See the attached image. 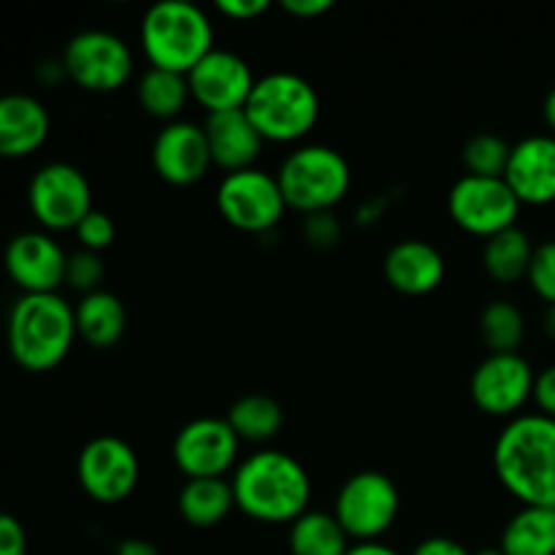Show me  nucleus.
Returning a JSON list of instances; mask_svg holds the SVG:
<instances>
[{
  "label": "nucleus",
  "instance_id": "1a4fd4ad",
  "mask_svg": "<svg viewBox=\"0 0 555 555\" xmlns=\"http://www.w3.org/2000/svg\"><path fill=\"white\" fill-rule=\"evenodd\" d=\"M65 79L87 92H114L133 74V52L112 30H81L68 38L60 57Z\"/></svg>",
  "mask_w": 555,
  "mask_h": 555
},
{
  "label": "nucleus",
  "instance_id": "39448f33",
  "mask_svg": "<svg viewBox=\"0 0 555 555\" xmlns=\"http://www.w3.org/2000/svg\"><path fill=\"white\" fill-rule=\"evenodd\" d=\"M244 112L263 141L293 144L312 133L320 119V95L312 81L293 70H271L258 76Z\"/></svg>",
  "mask_w": 555,
  "mask_h": 555
},
{
  "label": "nucleus",
  "instance_id": "72a5a7b5",
  "mask_svg": "<svg viewBox=\"0 0 555 555\" xmlns=\"http://www.w3.org/2000/svg\"><path fill=\"white\" fill-rule=\"evenodd\" d=\"M304 236L314 249H334L341 238V222L334 211H318L304 220Z\"/></svg>",
  "mask_w": 555,
  "mask_h": 555
},
{
  "label": "nucleus",
  "instance_id": "412c9836",
  "mask_svg": "<svg viewBox=\"0 0 555 555\" xmlns=\"http://www.w3.org/2000/svg\"><path fill=\"white\" fill-rule=\"evenodd\" d=\"M204 133L209 141L211 163L225 173L255 168V160L263 150V135L258 133L244 108L209 114L204 122Z\"/></svg>",
  "mask_w": 555,
  "mask_h": 555
},
{
  "label": "nucleus",
  "instance_id": "a878e982",
  "mask_svg": "<svg viewBox=\"0 0 555 555\" xmlns=\"http://www.w3.org/2000/svg\"><path fill=\"white\" fill-rule=\"evenodd\" d=\"M225 421L231 423V428L236 431V437L242 442L263 444L271 442L282 431V426H285V412H282L280 401L271 399V396L247 393L233 401Z\"/></svg>",
  "mask_w": 555,
  "mask_h": 555
},
{
  "label": "nucleus",
  "instance_id": "f3484780",
  "mask_svg": "<svg viewBox=\"0 0 555 555\" xmlns=\"http://www.w3.org/2000/svg\"><path fill=\"white\" fill-rule=\"evenodd\" d=\"M152 166L163 182L177 184V188L201 182L215 166L204 125L188 122V119H173L163 125L152 144Z\"/></svg>",
  "mask_w": 555,
  "mask_h": 555
},
{
  "label": "nucleus",
  "instance_id": "cd10ccee",
  "mask_svg": "<svg viewBox=\"0 0 555 555\" xmlns=\"http://www.w3.org/2000/svg\"><path fill=\"white\" fill-rule=\"evenodd\" d=\"M135 98H139V106L144 108V114L163 119V122H173L182 114L184 103L190 101L188 76L150 65L139 79Z\"/></svg>",
  "mask_w": 555,
  "mask_h": 555
},
{
  "label": "nucleus",
  "instance_id": "4468645a",
  "mask_svg": "<svg viewBox=\"0 0 555 555\" xmlns=\"http://www.w3.org/2000/svg\"><path fill=\"white\" fill-rule=\"evenodd\" d=\"M238 444L242 439L225 417H195L184 423L173 437L171 455L177 469L188 480L198 477H225L236 469Z\"/></svg>",
  "mask_w": 555,
  "mask_h": 555
},
{
  "label": "nucleus",
  "instance_id": "f704fd0d",
  "mask_svg": "<svg viewBox=\"0 0 555 555\" xmlns=\"http://www.w3.org/2000/svg\"><path fill=\"white\" fill-rule=\"evenodd\" d=\"M0 555H27L25 526L9 513H0Z\"/></svg>",
  "mask_w": 555,
  "mask_h": 555
},
{
  "label": "nucleus",
  "instance_id": "0eeeda50",
  "mask_svg": "<svg viewBox=\"0 0 555 555\" xmlns=\"http://www.w3.org/2000/svg\"><path fill=\"white\" fill-rule=\"evenodd\" d=\"M401 496L396 482L385 472L363 469L347 477L334 502V518L345 534L356 542H379L396 524Z\"/></svg>",
  "mask_w": 555,
  "mask_h": 555
},
{
  "label": "nucleus",
  "instance_id": "4be33fe9",
  "mask_svg": "<svg viewBox=\"0 0 555 555\" xmlns=\"http://www.w3.org/2000/svg\"><path fill=\"white\" fill-rule=\"evenodd\" d=\"M74 318L79 339L95 350L114 347L128 328V309H125L122 298L103 287L79 298V304L74 307Z\"/></svg>",
  "mask_w": 555,
  "mask_h": 555
},
{
  "label": "nucleus",
  "instance_id": "393cba45",
  "mask_svg": "<svg viewBox=\"0 0 555 555\" xmlns=\"http://www.w3.org/2000/svg\"><path fill=\"white\" fill-rule=\"evenodd\" d=\"M531 258H534V244H531L529 233L518 225L486 238V247H482V266H486L488 276L502 285L526 280Z\"/></svg>",
  "mask_w": 555,
  "mask_h": 555
},
{
  "label": "nucleus",
  "instance_id": "473e14b6",
  "mask_svg": "<svg viewBox=\"0 0 555 555\" xmlns=\"http://www.w3.org/2000/svg\"><path fill=\"white\" fill-rule=\"evenodd\" d=\"M76 242H79L81 249H90V253H103L114 244L117 238V225H114L112 217L101 209H92L79 225L74 228Z\"/></svg>",
  "mask_w": 555,
  "mask_h": 555
},
{
  "label": "nucleus",
  "instance_id": "f8f14e48",
  "mask_svg": "<svg viewBox=\"0 0 555 555\" xmlns=\"http://www.w3.org/2000/svg\"><path fill=\"white\" fill-rule=\"evenodd\" d=\"M76 477L92 502L119 504L139 486V455L125 439L103 434L81 448L76 459Z\"/></svg>",
  "mask_w": 555,
  "mask_h": 555
},
{
  "label": "nucleus",
  "instance_id": "aec40b11",
  "mask_svg": "<svg viewBox=\"0 0 555 555\" xmlns=\"http://www.w3.org/2000/svg\"><path fill=\"white\" fill-rule=\"evenodd\" d=\"M385 280L404 296H428L444 280V258L426 238H401L385 253Z\"/></svg>",
  "mask_w": 555,
  "mask_h": 555
},
{
  "label": "nucleus",
  "instance_id": "ddd939ff",
  "mask_svg": "<svg viewBox=\"0 0 555 555\" xmlns=\"http://www.w3.org/2000/svg\"><path fill=\"white\" fill-rule=\"evenodd\" d=\"M537 372L520 352H488L472 374V401L491 417H518L534 399Z\"/></svg>",
  "mask_w": 555,
  "mask_h": 555
},
{
  "label": "nucleus",
  "instance_id": "37998d69",
  "mask_svg": "<svg viewBox=\"0 0 555 555\" xmlns=\"http://www.w3.org/2000/svg\"><path fill=\"white\" fill-rule=\"evenodd\" d=\"M542 328H545V334L555 341V304H547L545 318H542Z\"/></svg>",
  "mask_w": 555,
  "mask_h": 555
},
{
  "label": "nucleus",
  "instance_id": "58836bf2",
  "mask_svg": "<svg viewBox=\"0 0 555 555\" xmlns=\"http://www.w3.org/2000/svg\"><path fill=\"white\" fill-rule=\"evenodd\" d=\"M412 555H472V551H466L461 542L450 540V537H428L412 551Z\"/></svg>",
  "mask_w": 555,
  "mask_h": 555
},
{
  "label": "nucleus",
  "instance_id": "20e7f679",
  "mask_svg": "<svg viewBox=\"0 0 555 555\" xmlns=\"http://www.w3.org/2000/svg\"><path fill=\"white\" fill-rule=\"evenodd\" d=\"M139 38L152 68L188 76L215 49V25L201 5L160 0L141 16Z\"/></svg>",
  "mask_w": 555,
  "mask_h": 555
},
{
  "label": "nucleus",
  "instance_id": "a211bd4d",
  "mask_svg": "<svg viewBox=\"0 0 555 555\" xmlns=\"http://www.w3.org/2000/svg\"><path fill=\"white\" fill-rule=\"evenodd\" d=\"M504 182L513 188L520 204L547 206L555 201V135H526L509 152Z\"/></svg>",
  "mask_w": 555,
  "mask_h": 555
},
{
  "label": "nucleus",
  "instance_id": "e433bc0d",
  "mask_svg": "<svg viewBox=\"0 0 555 555\" xmlns=\"http://www.w3.org/2000/svg\"><path fill=\"white\" fill-rule=\"evenodd\" d=\"M269 0H217V11L231 20L247 22L269 11Z\"/></svg>",
  "mask_w": 555,
  "mask_h": 555
},
{
  "label": "nucleus",
  "instance_id": "c03bdc74",
  "mask_svg": "<svg viewBox=\"0 0 555 555\" xmlns=\"http://www.w3.org/2000/svg\"><path fill=\"white\" fill-rule=\"evenodd\" d=\"M472 555H504V551L499 545H491V547H480V551Z\"/></svg>",
  "mask_w": 555,
  "mask_h": 555
},
{
  "label": "nucleus",
  "instance_id": "6e6552de",
  "mask_svg": "<svg viewBox=\"0 0 555 555\" xmlns=\"http://www.w3.org/2000/svg\"><path fill=\"white\" fill-rule=\"evenodd\" d=\"M27 206L41 231H74L95 209L90 179L74 163H47L27 184Z\"/></svg>",
  "mask_w": 555,
  "mask_h": 555
},
{
  "label": "nucleus",
  "instance_id": "f03ea898",
  "mask_svg": "<svg viewBox=\"0 0 555 555\" xmlns=\"http://www.w3.org/2000/svg\"><path fill=\"white\" fill-rule=\"evenodd\" d=\"M231 488L236 507L260 524H293L312 499L307 469L285 450H258L238 461Z\"/></svg>",
  "mask_w": 555,
  "mask_h": 555
},
{
  "label": "nucleus",
  "instance_id": "6ab92c4d",
  "mask_svg": "<svg viewBox=\"0 0 555 555\" xmlns=\"http://www.w3.org/2000/svg\"><path fill=\"white\" fill-rule=\"evenodd\" d=\"M52 130L47 106L27 92L0 95V157L22 160L41 150Z\"/></svg>",
  "mask_w": 555,
  "mask_h": 555
},
{
  "label": "nucleus",
  "instance_id": "c85d7f7f",
  "mask_svg": "<svg viewBox=\"0 0 555 555\" xmlns=\"http://www.w3.org/2000/svg\"><path fill=\"white\" fill-rule=\"evenodd\" d=\"M480 336L491 352H518L526 336V318L513 301H491L480 314Z\"/></svg>",
  "mask_w": 555,
  "mask_h": 555
},
{
  "label": "nucleus",
  "instance_id": "2f4dec72",
  "mask_svg": "<svg viewBox=\"0 0 555 555\" xmlns=\"http://www.w3.org/2000/svg\"><path fill=\"white\" fill-rule=\"evenodd\" d=\"M526 280L542 301L555 304V238L537 244Z\"/></svg>",
  "mask_w": 555,
  "mask_h": 555
},
{
  "label": "nucleus",
  "instance_id": "c9c22d12",
  "mask_svg": "<svg viewBox=\"0 0 555 555\" xmlns=\"http://www.w3.org/2000/svg\"><path fill=\"white\" fill-rule=\"evenodd\" d=\"M534 404L540 406V415L555 421V363L542 369L534 379Z\"/></svg>",
  "mask_w": 555,
  "mask_h": 555
},
{
  "label": "nucleus",
  "instance_id": "f257e3e1",
  "mask_svg": "<svg viewBox=\"0 0 555 555\" xmlns=\"http://www.w3.org/2000/svg\"><path fill=\"white\" fill-rule=\"evenodd\" d=\"M493 469L504 491L524 507L555 509V421L547 415H518L493 444Z\"/></svg>",
  "mask_w": 555,
  "mask_h": 555
},
{
  "label": "nucleus",
  "instance_id": "4c0bfd02",
  "mask_svg": "<svg viewBox=\"0 0 555 555\" xmlns=\"http://www.w3.org/2000/svg\"><path fill=\"white\" fill-rule=\"evenodd\" d=\"M282 9L298 20H314L334 9V0H282Z\"/></svg>",
  "mask_w": 555,
  "mask_h": 555
},
{
  "label": "nucleus",
  "instance_id": "a19ab883",
  "mask_svg": "<svg viewBox=\"0 0 555 555\" xmlns=\"http://www.w3.org/2000/svg\"><path fill=\"white\" fill-rule=\"evenodd\" d=\"M347 555H401V553L393 551L390 545H385V542H356V545H350Z\"/></svg>",
  "mask_w": 555,
  "mask_h": 555
},
{
  "label": "nucleus",
  "instance_id": "ea45409f",
  "mask_svg": "<svg viewBox=\"0 0 555 555\" xmlns=\"http://www.w3.org/2000/svg\"><path fill=\"white\" fill-rule=\"evenodd\" d=\"M114 555H160L155 545L150 540H141V537H128L117 545Z\"/></svg>",
  "mask_w": 555,
  "mask_h": 555
},
{
  "label": "nucleus",
  "instance_id": "2eb2a0df",
  "mask_svg": "<svg viewBox=\"0 0 555 555\" xmlns=\"http://www.w3.org/2000/svg\"><path fill=\"white\" fill-rule=\"evenodd\" d=\"M65 263L68 253L47 231H22L5 244V274L20 287L22 296L57 293L60 285H65Z\"/></svg>",
  "mask_w": 555,
  "mask_h": 555
},
{
  "label": "nucleus",
  "instance_id": "bb28decb",
  "mask_svg": "<svg viewBox=\"0 0 555 555\" xmlns=\"http://www.w3.org/2000/svg\"><path fill=\"white\" fill-rule=\"evenodd\" d=\"M287 547H291V555H347L350 537L345 534L334 513L307 509L301 518L291 524Z\"/></svg>",
  "mask_w": 555,
  "mask_h": 555
},
{
  "label": "nucleus",
  "instance_id": "5701e85b",
  "mask_svg": "<svg viewBox=\"0 0 555 555\" xmlns=\"http://www.w3.org/2000/svg\"><path fill=\"white\" fill-rule=\"evenodd\" d=\"M179 515L193 529H215L236 507L231 480L225 477H198L188 480L177 499Z\"/></svg>",
  "mask_w": 555,
  "mask_h": 555
},
{
  "label": "nucleus",
  "instance_id": "b1692460",
  "mask_svg": "<svg viewBox=\"0 0 555 555\" xmlns=\"http://www.w3.org/2000/svg\"><path fill=\"white\" fill-rule=\"evenodd\" d=\"M504 555H555V509L520 507L499 540Z\"/></svg>",
  "mask_w": 555,
  "mask_h": 555
},
{
  "label": "nucleus",
  "instance_id": "7ed1b4c3",
  "mask_svg": "<svg viewBox=\"0 0 555 555\" xmlns=\"http://www.w3.org/2000/svg\"><path fill=\"white\" fill-rule=\"evenodd\" d=\"M74 307L60 293H30L11 304L5 341L25 372L43 374L68 358L76 341Z\"/></svg>",
  "mask_w": 555,
  "mask_h": 555
},
{
  "label": "nucleus",
  "instance_id": "dca6fc26",
  "mask_svg": "<svg viewBox=\"0 0 555 555\" xmlns=\"http://www.w3.org/2000/svg\"><path fill=\"white\" fill-rule=\"evenodd\" d=\"M255 74L242 54L231 49L215 47L188 74L190 98L209 114L233 112L247 106V98L255 87Z\"/></svg>",
  "mask_w": 555,
  "mask_h": 555
},
{
  "label": "nucleus",
  "instance_id": "c756f323",
  "mask_svg": "<svg viewBox=\"0 0 555 555\" xmlns=\"http://www.w3.org/2000/svg\"><path fill=\"white\" fill-rule=\"evenodd\" d=\"M513 144L496 133H477L464 144L466 173L475 177H504Z\"/></svg>",
  "mask_w": 555,
  "mask_h": 555
},
{
  "label": "nucleus",
  "instance_id": "7c9ffc66",
  "mask_svg": "<svg viewBox=\"0 0 555 555\" xmlns=\"http://www.w3.org/2000/svg\"><path fill=\"white\" fill-rule=\"evenodd\" d=\"M106 276V263H103L101 253H90V249H76L68 253V263H65V285L79 291L81 296L87 293L101 291V282Z\"/></svg>",
  "mask_w": 555,
  "mask_h": 555
},
{
  "label": "nucleus",
  "instance_id": "9d476101",
  "mask_svg": "<svg viewBox=\"0 0 555 555\" xmlns=\"http://www.w3.org/2000/svg\"><path fill=\"white\" fill-rule=\"evenodd\" d=\"M520 201L504 177H475L464 173L455 179L448 193V211L461 231L472 236L491 238L515 228L520 215Z\"/></svg>",
  "mask_w": 555,
  "mask_h": 555
},
{
  "label": "nucleus",
  "instance_id": "423d86ee",
  "mask_svg": "<svg viewBox=\"0 0 555 555\" xmlns=\"http://www.w3.org/2000/svg\"><path fill=\"white\" fill-rule=\"evenodd\" d=\"M287 209L318 215L331 211L352 184V171L339 150L325 144H304L282 160L276 171Z\"/></svg>",
  "mask_w": 555,
  "mask_h": 555
},
{
  "label": "nucleus",
  "instance_id": "79ce46f5",
  "mask_svg": "<svg viewBox=\"0 0 555 555\" xmlns=\"http://www.w3.org/2000/svg\"><path fill=\"white\" fill-rule=\"evenodd\" d=\"M542 117H545L547 128H551L553 135H555V87L545 95V106H542Z\"/></svg>",
  "mask_w": 555,
  "mask_h": 555
},
{
  "label": "nucleus",
  "instance_id": "9b49d317",
  "mask_svg": "<svg viewBox=\"0 0 555 555\" xmlns=\"http://www.w3.org/2000/svg\"><path fill=\"white\" fill-rule=\"evenodd\" d=\"M217 209L228 225L244 233H266L282 220L287 204L276 173L263 168H244L225 173L217 188Z\"/></svg>",
  "mask_w": 555,
  "mask_h": 555
}]
</instances>
